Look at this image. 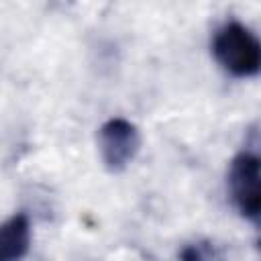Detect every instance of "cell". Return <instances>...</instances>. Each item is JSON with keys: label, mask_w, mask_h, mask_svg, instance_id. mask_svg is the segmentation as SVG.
I'll list each match as a JSON object with an SVG mask.
<instances>
[{"label": "cell", "mask_w": 261, "mask_h": 261, "mask_svg": "<svg viewBox=\"0 0 261 261\" xmlns=\"http://www.w3.org/2000/svg\"><path fill=\"white\" fill-rule=\"evenodd\" d=\"M212 53L216 61L237 77H251L259 73L261 45L257 37L237 20H230L216 31Z\"/></svg>", "instance_id": "1"}, {"label": "cell", "mask_w": 261, "mask_h": 261, "mask_svg": "<svg viewBox=\"0 0 261 261\" xmlns=\"http://www.w3.org/2000/svg\"><path fill=\"white\" fill-rule=\"evenodd\" d=\"M259 157L251 151L239 153L230 161L228 188L239 212L251 220L259 218L261 212V188H259Z\"/></svg>", "instance_id": "2"}, {"label": "cell", "mask_w": 261, "mask_h": 261, "mask_svg": "<svg viewBox=\"0 0 261 261\" xmlns=\"http://www.w3.org/2000/svg\"><path fill=\"white\" fill-rule=\"evenodd\" d=\"M100 155L110 171H122L137 155L141 147L139 130L124 118H110L98 130Z\"/></svg>", "instance_id": "3"}, {"label": "cell", "mask_w": 261, "mask_h": 261, "mask_svg": "<svg viewBox=\"0 0 261 261\" xmlns=\"http://www.w3.org/2000/svg\"><path fill=\"white\" fill-rule=\"evenodd\" d=\"M31 247L27 214H14L0 224V261H20Z\"/></svg>", "instance_id": "4"}, {"label": "cell", "mask_w": 261, "mask_h": 261, "mask_svg": "<svg viewBox=\"0 0 261 261\" xmlns=\"http://www.w3.org/2000/svg\"><path fill=\"white\" fill-rule=\"evenodd\" d=\"M218 253L210 243H192L179 251V261H216Z\"/></svg>", "instance_id": "5"}]
</instances>
